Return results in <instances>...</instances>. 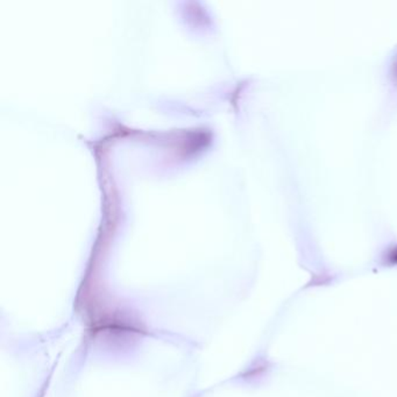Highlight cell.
Masks as SVG:
<instances>
[{"mask_svg":"<svg viewBox=\"0 0 397 397\" xmlns=\"http://www.w3.org/2000/svg\"><path fill=\"white\" fill-rule=\"evenodd\" d=\"M394 76L397 79V60L396 62H395V65H394Z\"/></svg>","mask_w":397,"mask_h":397,"instance_id":"obj_1","label":"cell"}]
</instances>
